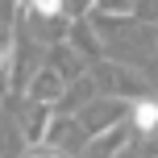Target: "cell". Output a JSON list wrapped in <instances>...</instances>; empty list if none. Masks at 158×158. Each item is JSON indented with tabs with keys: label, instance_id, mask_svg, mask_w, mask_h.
I'll list each match as a JSON object with an SVG mask.
<instances>
[{
	"label": "cell",
	"instance_id": "obj_1",
	"mask_svg": "<svg viewBox=\"0 0 158 158\" xmlns=\"http://www.w3.org/2000/svg\"><path fill=\"white\" fill-rule=\"evenodd\" d=\"M121 117H125V104H121L117 96H108V100L83 104V112H79V125H83V129H92V133H104V129H112Z\"/></svg>",
	"mask_w": 158,
	"mask_h": 158
},
{
	"label": "cell",
	"instance_id": "obj_2",
	"mask_svg": "<svg viewBox=\"0 0 158 158\" xmlns=\"http://www.w3.org/2000/svg\"><path fill=\"white\" fill-rule=\"evenodd\" d=\"M63 92H67V79L54 71V67H38V75L29 79V100L33 104H58L63 100Z\"/></svg>",
	"mask_w": 158,
	"mask_h": 158
},
{
	"label": "cell",
	"instance_id": "obj_3",
	"mask_svg": "<svg viewBox=\"0 0 158 158\" xmlns=\"http://www.w3.org/2000/svg\"><path fill=\"white\" fill-rule=\"evenodd\" d=\"M50 67H54L58 75L71 83V79H79L83 75V54H79L75 46H67V42H58L54 50H50Z\"/></svg>",
	"mask_w": 158,
	"mask_h": 158
},
{
	"label": "cell",
	"instance_id": "obj_4",
	"mask_svg": "<svg viewBox=\"0 0 158 158\" xmlns=\"http://www.w3.org/2000/svg\"><path fill=\"white\" fill-rule=\"evenodd\" d=\"M79 117H58V121H50V133H46V142H54V146H79L75 137H79Z\"/></svg>",
	"mask_w": 158,
	"mask_h": 158
},
{
	"label": "cell",
	"instance_id": "obj_5",
	"mask_svg": "<svg viewBox=\"0 0 158 158\" xmlns=\"http://www.w3.org/2000/svg\"><path fill=\"white\" fill-rule=\"evenodd\" d=\"M100 83L104 87H108V92H133V87H137V79H133V71H125V67H104V71H100Z\"/></svg>",
	"mask_w": 158,
	"mask_h": 158
},
{
	"label": "cell",
	"instance_id": "obj_6",
	"mask_svg": "<svg viewBox=\"0 0 158 158\" xmlns=\"http://www.w3.org/2000/svg\"><path fill=\"white\" fill-rule=\"evenodd\" d=\"M133 125L142 129V133L158 129V100H137L133 104Z\"/></svg>",
	"mask_w": 158,
	"mask_h": 158
},
{
	"label": "cell",
	"instance_id": "obj_7",
	"mask_svg": "<svg viewBox=\"0 0 158 158\" xmlns=\"http://www.w3.org/2000/svg\"><path fill=\"white\" fill-rule=\"evenodd\" d=\"M71 42H75V50H79V54H96V50H100V46H96V25H83V21H79L75 25V33H71Z\"/></svg>",
	"mask_w": 158,
	"mask_h": 158
},
{
	"label": "cell",
	"instance_id": "obj_8",
	"mask_svg": "<svg viewBox=\"0 0 158 158\" xmlns=\"http://www.w3.org/2000/svg\"><path fill=\"white\" fill-rule=\"evenodd\" d=\"M137 4L142 0H96L100 17H129V13H137Z\"/></svg>",
	"mask_w": 158,
	"mask_h": 158
},
{
	"label": "cell",
	"instance_id": "obj_9",
	"mask_svg": "<svg viewBox=\"0 0 158 158\" xmlns=\"http://www.w3.org/2000/svg\"><path fill=\"white\" fill-rule=\"evenodd\" d=\"M25 8H33L38 17H58V13H67V0H21Z\"/></svg>",
	"mask_w": 158,
	"mask_h": 158
},
{
	"label": "cell",
	"instance_id": "obj_10",
	"mask_svg": "<svg viewBox=\"0 0 158 158\" xmlns=\"http://www.w3.org/2000/svg\"><path fill=\"white\" fill-rule=\"evenodd\" d=\"M8 54H13V25H8V21H0V75H4Z\"/></svg>",
	"mask_w": 158,
	"mask_h": 158
},
{
	"label": "cell",
	"instance_id": "obj_11",
	"mask_svg": "<svg viewBox=\"0 0 158 158\" xmlns=\"http://www.w3.org/2000/svg\"><path fill=\"white\" fill-rule=\"evenodd\" d=\"M25 158H63V154H50V150H33V154H25Z\"/></svg>",
	"mask_w": 158,
	"mask_h": 158
},
{
	"label": "cell",
	"instance_id": "obj_12",
	"mask_svg": "<svg viewBox=\"0 0 158 158\" xmlns=\"http://www.w3.org/2000/svg\"><path fill=\"white\" fill-rule=\"evenodd\" d=\"M150 158H158V154H150Z\"/></svg>",
	"mask_w": 158,
	"mask_h": 158
}]
</instances>
